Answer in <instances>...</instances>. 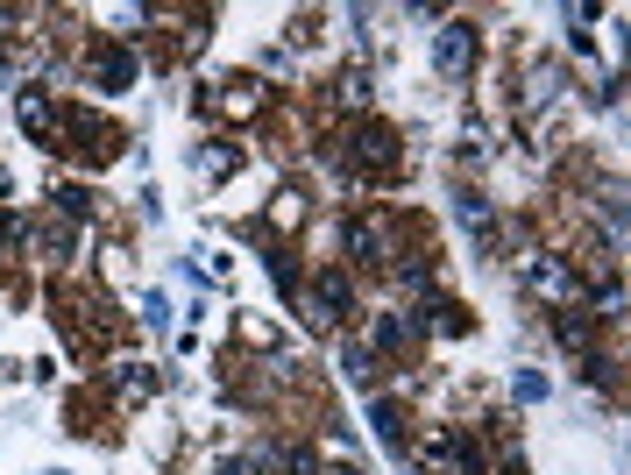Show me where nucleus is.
Listing matches in <instances>:
<instances>
[{"mask_svg":"<svg viewBox=\"0 0 631 475\" xmlns=\"http://www.w3.org/2000/svg\"><path fill=\"white\" fill-rule=\"evenodd\" d=\"M433 57H440V71H468V64H476V29H461V22H447L440 29V43H433Z\"/></svg>","mask_w":631,"mask_h":475,"instance_id":"f257e3e1","label":"nucleus"},{"mask_svg":"<svg viewBox=\"0 0 631 475\" xmlns=\"http://www.w3.org/2000/svg\"><path fill=\"white\" fill-rule=\"evenodd\" d=\"M454 213H461V227L476 234V242H483V234H490V206H483L476 192H454Z\"/></svg>","mask_w":631,"mask_h":475,"instance_id":"f03ea898","label":"nucleus"}]
</instances>
